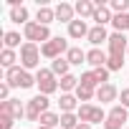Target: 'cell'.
Returning a JSON list of instances; mask_svg holds the SVG:
<instances>
[{"label":"cell","instance_id":"6da1fadb","mask_svg":"<svg viewBox=\"0 0 129 129\" xmlns=\"http://www.w3.org/2000/svg\"><path fill=\"white\" fill-rule=\"evenodd\" d=\"M106 46H109V63H106V69L109 71H121L124 56H126V48H129V38L124 33H111Z\"/></svg>","mask_w":129,"mask_h":129},{"label":"cell","instance_id":"7a4b0ae2","mask_svg":"<svg viewBox=\"0 0 129 129\" xmlns=\"http://www.w3.org/2000/svg\"><path fill=\"white\" fill-rule=\"evenodd\" d=\"M3 81H8L10 89H30V86H36V76H30V71H25L23 66L8 69Z\"/></svg>","mask_w":129,"mask_h":129},{"label":"cell","instance_id":"3957f363","mask_svg":"<svg viewBox=\"0 0 129 129\" xmlns=\"http://www.w3.org/2000/svg\"><path fill=\"white\" fill-rule=\"evenodd\" d=\"M18 56H20V66L25 69V71H30V69H41V46L38 43H23V48L18 51Z\"/></svg>","mask_w":129,"mask_h":129},{"label":"cell","instance_id":"277c9868","mask_svg":"<svg viewBox=\"0 0 129 129\" xmlns=\"http://www.w3.org/2000/svg\"><path fill=\"white\" fill-rule=\"evenodd\" d=\"M36 86L43 96H51V94L58 91V76L51 69H38L36 71Z\"/></svg>","mask_w":129,"mask_h":129},{"label":"cell","instance_id":"5b68a950","mask_svg":"<svg viewBox=\"0 0 129 129\" xmlns=\"http://www.w3.org/2000/svg\"><path fill=\"white\" fill-rule=\"evenodd\" d=\"M69 41L66 38H61V36H53L48 43H43L41 46V56L43 58H51V61H56V58H61L63 53H69Z\"/></svg>","mask_w":129,"mask_h":129},{"label":"cell","instance_id":"8992f818","mask_svg":"<svg viewBox=\"0 0 129 129\" xmlns=\"http://www.w3.org/2000/svg\"><path fill=\"white\" fill-rule=\"evenodd\" d=\"M48 106H51L48 96H43V94L33 96V99L25 104V119H28V121H41V116H43L46 111H51Z\"/></svg>","mask_w":129,"mask_h":129},{"label":"cell","instance_id":"52a82bcc","mask_svg":"<svg viewBox=\"0 0 129 129\" xmlns=\"http://www.w3.org/2000/svg\"><path fill=\"white\" fill-rule=\"evenodd\" d=\"M23 36H25L28 43H38V41H41V46L53 38L51 30H48V25H41V23H36V20H30V23L23 28Z\"/></svg>","mask_w":129,"mask_h":129},{"label":"cell","instance_id":"ba28073f","mask_svg":"<svg viewBox=\"0 0 129 129\" xmlns=\"http://www.w3.org/2000/svg\"><path fill=\"white\" fill-rule=\"evenodd\" d=\"M76 114H79V121H84V124H101L109 116L101 106H94V104H81Z\"/></svg>","mask_w":129,"mask_h":129},{"label":"cell","instance_id":"9c48e42d","mask_svg":"<svg viewBox=\"0 0 129 129\" xmlns=\"http://www.w3.org/2000/svg\"><path fill=\"white\" fill-rule=\"evenodd\" d=\"M129 119V109H124L121 104H114L106 121H104V129H124V121Z\"/></svg>","mask_w":129,"mask_h":129},{"label":"cell","instance_id":"30bf717a","mask_svg":"<svg viewBox=\"0 0 129 129\" xmlns=\"http://www.w3.org/2000/svg\"><path fill=\"white\" fill-rule=\"evenodd\" d=\"M0 114H8L13 119L25 116V104L20 99H8V101H0Z\"/></svg>","mask_w":129,"mask_h":129},{"label":"cell","instance_id":"8fae6325","mask_svg":"<svg viewBox=\"0 0 129 129\" xmlns=\"http://www.w3.org/2000/svg\"><path fill=\"white\" fill-rule=\"evenodd\" d=\"M86 63L91 69H104L109 63V53H104L101 48H91V51H86Z\"/></svg>","mask_w":129,"mask_h":129},{"label":"cell","instance_id":"7c38bea8","mask_svg":"<svg viewBox=\"0 0 129 129\" xmlns=\"http://www.w3.org/2000/svg\"><path fill=\"white\" fill-rule=\"evenodd\" d=\"M96 99H99L101 104H111V101H116V99H119V89L109 81V84H104V86H99V89H96Z\"/></svg>","mask_w":129,"mask_h":129},{"label":"cell","instance_id":"4fadbf2b","mask_svg":"<svg viewBox=\"0 0 129 129\" xmlns=\"http://www.w3.org/2000/svg\"><path fill=\"white\" fill-rule=\"evenodd\" d=\"M53 10H56V20H61V23H74L76 20V8L71 3H58Z\"/></svg>","mask_w":129,"mask_h":129},{"label":"cell","instance_id":"5bb4252c","mask_svg":"<svg viewBox=\"0 0 129 129\" xmlns=\"http://www.w3.org/2000/svg\"><path fill=\"white\" fill-rule=\"evenodd\" d=\"M89 25H86V20H81V18H76L74 23H69V38H74V41H81V38H89Z\"/></svg>","mask_w":129,"mask_h":129},{"label":"cell","instance_id":"9a60e30c","mask_svg":"<svg viewBox=\"0 0 129 129\" xmlns=\"http://www.w3.org/2000/svg\"><path fill=\"white\" fill-rule=\"evenodd\" d=\"M58 106H61V114H76L81 104H79L76 94H61V99H58Z\"/></svg>","mask_w":129,"mask_h":129},{"label":"cell","instance_id":"2e32d148","mask_svg":"<svg viewBox=\"0 0 129 129\" xmlns=\"http://www.w3.org/2000/svg\"><path fill=\"white\" fill-rule=\"evenodd\" d=\"M94 48H99L101 43H109V33H106V28L104 25H94L91 30H89V38H86Z\"/></svg>","mask_w":129,"mask_h":129},{"label":"cell","instance_id":"e0dca14e","mask_svg":"<svg viewBox=\"0 0 129 129\" xmlns=\"http://www.w3.org/2000/svg\"><path fill=\"white\" fill-rule=\"evenodd\" d=\"M74 8H76V15H79L81 20L94 18V13H96V3H94V0H79Z\"/></svg>","mask_w":129,"mask_h":129},{"label":"cell","instance_id":"ac0fdd59","mask_svg":"<svg viewBox=\"0 0 129 129\" xmlns=\"http://www.w3.org/2000/svg\"><path fill=\"white\" fill-rule=\"evenodd\" d=\"M96 25H106V23H111L114 20V13H111V8L109 5H96V13H94V18H91Z\"/></svg>","mask_w":129,"mask_h":129},{"label":"cell","instance_id":"d6986e66","mask_svg":"<svg viewBox=\"0 0 129 129\" xmlns=\"http://www.w3.org/2000/svg\"><path fill=\"white\" fill-rule=\"evenodd\" d=\"M69 69H71V63L66 61V56H61V58L51 61V71H53V74H56L58 79H63V76H69V74H71Z\"/></svg>","mask_w":129,"mask_h":129},{"label":"cell","instance_id":"ffe728a7","mask_svg":"<svg viewBox=\"0 0 129 129\" xmlns=\"http://www.w3.org/2000/svg\"><path fill=\"white\" fill-rule=\"evenodd\" d=\"M53 20H56V10H53V8L43 5V8L36 10V23H41V25H51Z\"/></svg>","mask_w":129,"mask_h":129},{"label":"cell","instance_id":"44dd1931","mask_svg":"<svg viewBox=\"0 0 129 129\" xmlns=\"http://www.w3.org/2000/svg\"><path fill=\"white\" fill-rule=\"evenodd\" d=\"M58 89H61V94H71V91H76V89H79V76L69 74V76L58 79Z\"/></svg>","mask_w":129,"mask_h":129},{"label":"cell","instance_id":"7402d4cb","mask_svg":"<svg viewBox=\"0 0 129 129\" xmlns=\"http://www.w3.org/2000/svg\"><path fill=\"white\" fill-rule=\"evenodd\" d=\"M66 61L71 66H81V63H86V51H81L79 46H71L69 53H66Z\"/></svg>","mask_w":129,"mask_h":129},{"label":"cell","instance_id":"603a6c76","mask_svg":"<svg viewBox=\"0 0 129 129\" xmlns=\"http://www.w3.org/2000/svg\"><path fill=\"white\" fill-rule=\"evenodd\" d=\"M15 61H20V56H18L15 51H10V48H3V53H0V66H3V69L8 71V69L18 66Z\"/></svg>","mask_w":129,"mask_h":129},{"label":"cell","instance_id":"cb8c5ba5","mask_svg":"<svg viewBox=\"0 0 129 129\" xmlns=\"http://www.w3.org/2000/svg\"><path fill=\"white\" fill-rule=\"evenodd\" d=\"M10 20L25 28V25L30 23V20H28V8H25V5H18V8H10Z\"/></svg>","mask_w":129,"mask_h":129},{"label":"cell","instance_id":"d4e9b609","mask_svg":"<svg viewBox=\"0 0 129 129\" xmlns=\"http://www.w3.org/2000/svg\"><path fill=\"white\" fill-rule=\"evenodd\" d=\"M3 48H10V51L23 48V46H20V33H18V30H5V33H3Z\"/></svg>","mask_w":129,"mask_h":129},{"label":"cell","instance_id":"484cf974","mask_svg":"<svg viewBox=\"0 0 129 129\" xmlns=\"http://www.w3.org/2000/svg\"><path fill=\"white\" fill-rule=\"evenodd\" d=\"M38 126H51V129H56V126H61V114H56V111H46V114L41 116V121H38Z\"/></svg>","mask_w":129,"mask_h":129},{"label":"cell","instance_id":"4316f807","mask_svg":"<svg viewBox=\"0 0 129 129\" xmlns=\"http://www.w3.org/2000/svg\"><path fill=\"white\" fill-rule=\"evenodd\" d=\"M111 25H114V33H126V30H129V13H124V15H114Z\"/></svg>","mask_w":129,"mask_h":129},{"label":"cell","instance_id":"83f0119b","mask_svg":"<svg viewBox=\"0 0 129 129\" xmlns=\"http://www.w3.org/2000/svg\"><path fill=\"white\" fill-rule=\"evenodd\" d=\"M74 94H76V99H79V101L89 104V101H91V99L96 96V89H89V86H81V84H79V89H76Z\"/></svg>","mask_w":129,"mask_h":129},{"label":"cell","instance_id":"f1b7e54d","mask_svg":"<svg viewBox=\"0 0 129 129\" xmlns=\"http://www.w3.org/2000/svg\"><path fill=\"white\" fill-rule=\"evenodd\" d=\"M79 124V114H61V129H76Z\"/></svg>","mask_w":129,"mask_h":129},{"label":"cell","instance_id":"f546056e","mask_svg":"<svg viewBox=\"0 0 129 129\" xmlns=\"http://www.w3.org/2000/svg\"><path fill=\"white\" fill-rule=\"evenodd\" d=\"M109 8L114 15H124V13H129V0H111Z\"/></svg>","mask_w":129,"mask_h":129},{"label":"cell","instance_id":"4dcf8cb0","mask_svg":"<svg viewBox=\"0 0 129 129\" xmlns=\"http://www.w3.org/2000/svg\"><path fill=\"white\" fill-rule=\"evenodd\" d=\"M79 84H81V86H89V89H99V81H96L94 71H84L81 79H79Z\"/></svg>","mask_w":129,"mask_h":129},{"label":"cell","instance_id":"1f68e13d","mask_svg":"<svg viewBox=\"0 0 129 129\" xmlns=\"http://www.w3.org/2000/svg\"><path fill=\"white\" fill-rule=\"evenodd\" d=\"M91 71H94V76H96V81H99V86H104V84H109V74H111V71H109L106 66H104V69H91Z\"/></svg>","mask_w":129,"mask_h":129},{"label":"cell","instance_id":"d6a6232c","mask_svg":"<svg viewBox=\"0 0 129 129\" xmlns=\"http://www.w3.org/2000/svg\"><path fill=\"white\" fill-rule=\"evenodd\" d=\"M8 99H10V84L3 81L0 84V101H8Z\"/></svg>","mask_w":129,"mask_h":129},{"label":"cell","instance_id":"836d02e7","mask_svg":"<svg viewBox=\"0 0 129 129\" xmlns=\"http://www.w3.org/2000/svg\"><path fill=\"white\" fill-rule=\"evenodd\" d=\"M13 116H8V114H0V129H13Z\"/></svg>","mask_w":129,"mask_h":129},{"label":"cell","instance_id":"e575fe53","mask_svg":"<svg viewBox=\"0 0 129 129\" xmlns=\"http://www.w3.org/2000/svg\"><path fill=\"white\" fill-rule=\"evenodd\" d=\"M119 99H121V106H124V109H129V89H121Z\"/></svg>","mask_w":129,"mask_h":129},{"label":"cell","instance_id":"d590c367","mask_svg":"<svg viewBox=\"0 0 129 129\" xmlns=\"http://www.w3.org/2000/svg\"><path fill=\"white\" fill-rule=\"evenodd\" d=\"M76 129H91V124H84V121H81V124H79Z\"/></svg>","mask_w":129,"mask_h":129},{"label":"cell","instance_id":"8d00e7d4","mask_svg":"<svg viewBox=\"0 0 129 129\" xmlns=\"http://www.w3.org/2000/svg\"><path fill=\"white\" fill-rule=\"evenodd\" d=\"M38 129H51V126H38Z\"/></svg>","mask_w":129,"mask_h":129},{"label":"cell","instance_id":"74e56055","mask_svg":"<svg viewBox=\"0 0 129 129\" xmlns=\"http://www.w3.org/2000/svg\"><path fill=\"white\" fill-rule=\"evenodd\" d=\"M126 53H129V48H126Z\"/></svg>","mask_w":129,"mask_h":129}]
</instances>
